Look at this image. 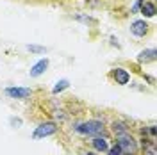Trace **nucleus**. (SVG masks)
<instances>
[{
	"instance_id": "obj_10",
	"label": "nucleus",
	"mask_w": 157,
	"mask_h": 155,
	"mask_svg": "<svg viewBox=\"0 0 157 155\" xmlns=\"http://www.w3.org/2000/svg\"><path fill=\"white\" fill-rule=\"evenodd\" d=\"M157 57V50L155 48H148V50H143L139 55H137V62H152V61H155Z\"/></svg>"
},
{
	"instance_id": "obj_18",
	"label": "nucleus",
	"mask_w": 157,
	"mask_h": 155,
	"mask_svg": "<svg viewBox=\"0 0 157 155\" xmlns=\"http://www.w3.org/2000/svg\"><path fill=\"white\" fill-rule=\"evenodd\" d=\"M141 4H143V0H136V4L132 6L130 13H132V14H134V13H139V6H141Z\"/></svg>"
},
{
	"instance_id": "obj_4",
	"label": "nucleus",
	"mask_w": 157,
	"mask_h": 155,
	"mask_svg": "<svg viewBox=\"0 0 157 155\" xmlns=\"http://www.w3.org/2000/svg\"><path fill=\"white\" fill-rule=\"evenodd\" d=\"M150 30V25H148L145 20H134L130 23V32L136 36V38H145Z\"/></svg>"
},
{
	"instance_id": "obj_5",
	"label": "nucleus",
	"mask_w": 157,
	"mask_h": 155,
	"mask_svg": "<svg viewBox=\"0 0 157 155\" xmlns=\"http://www.w3.org/2000/svg\"><path fill=\"white\" fill-rule=\"evenodd\" d=\"M6 95L14 98V100H25L32 95V89H29V87H7Z\"/></svg>"
},
{
	"instance_id": "obj_2",
	"label": "nucleus",
	"mask_w": 157,
	"mask_h": 155,
	"mask_svg": "<svg viewBox=\"0 0 157 155\" xmlns=\"http://www.w3.org/2000/svg\"><path fill=\"white\" fill-rule=\"evenodd\" d=\"M116 145L121 150L123 155H136L137 153V141L130 136V132L128 134H123V136H118Z\"/></svg>"
},
{
	"instance_id": "obj_20",
	"label": "nucleus",
	"mask_w": 157,
	"mask_h": 155,
	"mask_svg": "<svg viewBox=\"0 0 157 155\" xmlns=\"http://www.w3.org/2000/svg\"><path fill=\"white\" fill-rule=\"evenodd\" d=\"M145 78H147V80H148V82H150V84H154V82H155V80H154V77H148V75H147V77H145Z\"/></svg>"
},
{
	"instance_id": "obj_13",
	"label": "nucleus",
	"mask_w": 157,
	"mask_h": 155,
	"mask_svg": "<svg viewBox=\"0 0 157 155\" xmlns=\"http://www.w3.org/2000/svg\"><path fill=\"white\" fill-rule=\"evenodd\" d=\"M68 86H70V82L66 80V78H63V80H59L57 84L54 86V89H52V93H54V95H57V93H61V91H64V89H66Z\"/></svg>"
},
{
	"instance_id": "obj_12",
	"label": "nucleus",
	"mask_w": 157,
	"mask_h": 155,
	"mask_svg": "<svg viewBox=\"0 0 157 155\" xmlns=\"http://www.w3.org/2000/svg\"><path fill=\"white\" fill-rule=\"evenodd\" d=\"M113 132L118 136H123V134H128L130 132V128H128V125L125 123V121H114L113 123Z\"/></svg>"
},
{
	"instance_id": "obj_21",
	"label": "nucleus",
	"mask_w": 157,
	"mask_h": 155,
	"mask_svg": "<svg viewBox=\"0 0 157 155\" xmlns=\"http://www.w3.org/2000/svg\"><path fill=\"white\" fill-rule=\"evenodd\" d=\"M84 155H97V153H95V152H86Z\"/></svg>"
},
{
	"instance_id": "obj_3",
	"label": "nucleus",
	"mask_w": 157,
	"mask_h": 155,
	"mask_svg": "<svg viewBox=\"0 0 157 155\" xmlns=\"http://www.w3.org/2000/svg\"><path fill=\"white\" fill-rule=\"evenodd\" d=\"M57 123L54 121H47V123H41V125L36 127V130L32 132V139H41V137H48L52 134L57 132Z\"/></svg>"
},
{
	"instance_id": "obj_16",
	"label": "nucleus",
	"mask_w": 157,
	"mask_h": 155,
	"mask_svg": "<svg viewBox=\"0 0 157 155\" xmlns=\"http://www.w3.org/2000/svg\"><path fill=\"white\" fill-rule=\"evenodd\" d=\"M107 155H123V153H121V150L118 148V145H114L113 148H109L107 150Z\"/></svg>"
},
{
	"instance_id": "obj_6",
	"label": "nucleus",
	"mask_w": 157,
	"mask_h": 155,
	"mask_svg": "<svg viewBox=\"0 0 157 155\" xmlns=\"http://www.w3.org/2000/svg\"><path fill=\"white\" fill-rule=\"evenodd\" d=\"M113 78H114V82L120 84V86H127L128 82H130V73L125 68L116 66V68L113 70Z\"/></svg>"
},
{
	"instance_id": "obj_17",
	"label": "nucleus",
	"mask_w": 157,
	"mask_h": 155,
	"mask_svg": "<svg viewBox=\"0 0 157 155\" xmlns=\"http://www.w3.org/2000/svg\"><path fill=\"white\" fill-rule=\"evenodd\" d=\"M75 20H80V21H86V23H95V20L93 18H89V16H75Z\"/></svg>"
},
{
	"instance_id": "obj_7",
	"label": "nucleus",
	"mask_w": 157,
	"mask_h": 155,
	"mask_svg": "<svg viewBox=\"0 0 157 155\" xmlns=\"http://www.w3.org/2000/svg\"><path fill=\"white\" fill-rule=\"evenodd\" d=\"M139 13L145 18H154L155 16V2L154 0H143V4L139 6Z\"/></svg>"
},
{
	"instance_id": "obj_1",
	"label": "nucleus",
	"mask_w": 157,
	"mask_h": 155,
	"mask_svg": "<svg viewBox=\"0 0 157 155\" xmlns=\"http://www.w3.org/2000/svg\"><path fill=\"white\" fill-rule=\"evenodd\" d=\"M73 130L82 134V136H100L104 134V121L100 119H88V121H80L73 125Z\"/></svg>"
},
{
	"instance_id": "obj_8",
	"label": "nucleus",
	"mask_w": 157,
	"mask_h": 155,
	"mask_svg": "<svg viewBox=\"0 0 157 155\" xmlns=\"http://www.w3.org/2000/svg\"><path fill=\"white\" fill-rule=\"evenodd\" d=\"M47 68H48V59L45 57V59H41V61H38V62L30 68L29 73H30V77L36 78V77H41V75L47 71Z\"/></svg>"
},
{
	"instance_id": "obj_14",
	"label": "nucleus",
	"mask_w": 157,
	"mask_h": 155,
	"mask_svg": "<svg viewBox=\"0 0 157 155\" xmlns=\"http://www.w3.org/2000/svg\"><path fill=\"white\" fill-rule=\"evenodd\" d=\"M27 50L29 52H34V54H45L47 52L45 47H39V45H27Z\"/></svg>"
},
{
	"instance_id": "obj_11",
	"label": "nucleus",
	"mask_w": 157,
	"mask_h": 155,
	"mask_svg": "<svg viewBox=\"0 0 157 155\" xmlns=\"http://www.w3.org/2000/svg\"><path fill=\"white\" fill-rule=\"evenodd\" d=\"M143 155H157V148L154 139H143Z\"/></svg>"
},
{
	"instance_id": "obj_15",
	"label": "nucleus",
	"mask_w": 157,
	"mask_h": 155,
	"mask_svg": "<svg viewBox=\"0 0 157 155\" xmlns=\"http://www.w3.org/2000/svg\"><path fill=\"white\" fill-rule=\"evenodd\" d=\"M141 132H143V136H147V134H150V136H152V139H155L157 128H155V125H150V127H148V128H143Z\"/></svg>"
},
{
	"instance_id": "obj_19",
	"label": "nucleus",
	"mask_w": 157,
	"mask_h": 155,
	"mask_svg": "<svg viewBox=\"0 0 157 155\" xmlns=\"http://www.w3.org/2000/svg\"><path fill=\"white\" fill-rule=\"evenodd\" d=\"M9 121H11V125H13V127H16V128H18V127L21 125V119H20V118H11Z\"/></svg>"
},
{
	"instance_id": "obj_9",
	"label": "nucleus",
	"mask_w": 157,
	"mask_h": 155,
	"mask_svg": "<svg viewBox=\"0 0 157 155\" xmlns=\"http://www.w3.org/2000/svg\"><path fill=\"white\" fill-rule=\"evenodd\" d=\"M91 146L97 150V152H107L109 150V143H107V139L105 137H100V136H95L93 139H91Z\"/></svg>"
}]
</instances>
